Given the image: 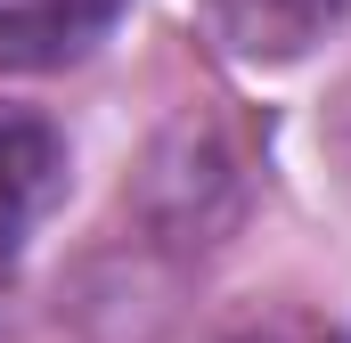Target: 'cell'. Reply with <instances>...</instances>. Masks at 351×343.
Listing matches in <instances>:
<instances>
[{
    "instance_id": "6da1fadb",
    "label": "cell",
    "mask_w": 351,
    "mask_h": 343,
    "mask_svg": "<svg viewBox=\"0 0 351 343\" xmlns=\"http://www.w3.org/2000/svg\"><path fill=\"white\" fill-rule=\"evenodd\" d=\"M58 196H66V139L41 115L0 106V270H16Z\"/></svg>"
},
{
    "instance_id": "277c9868",
    "label": "cell",
    "mask_w": 351,
    "mask_h": 343,
    "mask_svg": "<svg viewBox=\"0 0 351 343\" xmlns=\"http://www.w3.org/2000/svg\"><path fill=\"white\" fill-rule=\"evenodd\" d=\"M221 343H351L327 311H302V303H278V311H254V319H237Z\"/></svg>"
},
{
    "instance_id": "3957f363",
    "label": "cell",
    "mask_w": 351,
    "mask_h": 343,
    "mask_svg": "<svg viewBox=\"0 0 351 343\" xmlns=\"http://www.w3.org/2000/svg\"><path fill=\"white\" fill-rule=\"evenodd\" d=\"M196 8H204L213 41L245 66H286L351 16V0H196Z\"/></svg>"
},
{
    "instance_id": "7a4b0ae2",
    "label": "cell",
    "mask_w": 351,
    "mask_h": 343,
    "mask_svg": "<svg viewBox=\"0 0 351 343\" xmlns=\"http://www.w3.org/2000/svg\"><path fill=\"white\" fill-rule=\"evenodd\" d=\"M131 0H0V74H58L123 25Z\"/></svg>"
}]
</instances>
